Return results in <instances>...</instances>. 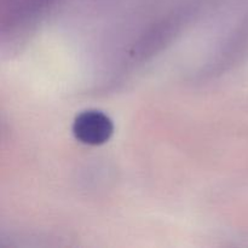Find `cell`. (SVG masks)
Returning <instances> with one entry per match:
<instances>
[{
  "instance_id": "cell-1",
  "label": "cell",
  "mask_w": 248,
  "mask_h": 248,
  "mask_svg": "<svg viewBox=\"0 0 248 248\" xmlns=\"http://www.w3.org/2000/svg\"><path fill=\"white\" fill-rule=\"evenodd\" d=\"M73 132L77 140L84 144L99 145L110 138L113 123L102 111L86 110L77 116Z\"/></svg>"
}]
</instances>
